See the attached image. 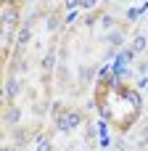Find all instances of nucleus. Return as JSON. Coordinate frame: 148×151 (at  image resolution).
I'll return each mask as SVG.
<instances>
[{
  "label": "nucleus",
  "instance_id": "20e7f679",
  "mask_svg": "<svg viewBox=\"0 0 148 151\" xmlns=\"http://www.w3.org/2000/svg\"><path fill=\"white\" fill-rule=\"evenodd\" d=\"M122 40H124V37H122V32H119V29L109 32V42H111V45H122Z\"/></svg>",
  "mask_w": 148,
  "mask_h": 151
},
{
  "label": "nucleus",
  "instance_id": "0eeeda50",
  "mask_svg": "<svg viewBox=\"0 0 148 151\" xmlns=\"http://www.w3.org/2000/svg\"><path fill=\"white\" fill-rule=\"evenodd\" d=\"M13 141H16V143H26V133L16 127V130H13Z\"/></svg>",
  "mask_w": 148,
  "mask_h": 151
},
{
  "label": "nucleus",
  "instance_id": "f257e3e1",
  "mask_svg": "<svg viewBox=\"0 0 148 151\" xmlns=\"http://www.w3.org/2000/svg\"><path fill=\"white\" fill-rule=\"evenodd\" d=\"M79 122H82V114H77V111H66L64 117L56 119V127H58V130H71V127H77Z\"/></svg>",
  "mask_w": 148,
  "mask_h": 151
},
{
  "label": "nucleus",
  "instance_id": "423d86ee",
  "mask_svg": "<svg viewBox=\"0 0 148 151\" xmlns=\"http://www.w3.org/2000/svg\"><path fill=\"white\" fill-rule=\"evenodd\" d=\"M29 35H32V32H29V27H24V29H21V32H19V48H21V45H26V42H29Z\"/></svg>",
  "mask_w": 148,
  "mask_h": 151
},
{
  "label": "nucleus",
  "instance_id": "6e6552de",
  "mask_svg": "<svg viewBox=\"0 0 148 151\" xmlns=\"http://www.w3.org/2000/svg\"><path fill=\"white\" fill-rule=\"evenodd\" d=\"M146 48V37H135V45H132V50L138 53V50H143Z\"/></svg>",
  "mask_w": 148,
  "mask_h": 151
},
{
  "label": "nucleus",
  "instance_id": "1a4fd4ad",
  "mask_svg": "<svg viewBox=\"0 0 148 151\" xmlns=\"http://www.w3.org/2000/svg\"><path fill=\"white\" fill-rule=\"evenodd\" d=\"M5 90H8V96H16V90H19V82H16V80H8V88H5Z\"/></svg>",
  "mask_w": 148,
  "mask_h": 151
},
{
  "label": "nucleus",
  "instance_id": "9d476101",
  "mask_svg": "<svg viewBox=\"0 0 148 151\" xmlns=\"http://www.w3.org/2000/svg\"><path fill=\"white\" fill-rule=\"evenodd\" d=\"M127 98H130V101H132V104H135V106H138V104H140V98H138V93H135V90H127Z\"/></svg>",
  "mask_w": 148,
  "mask_h": 151
},
{
  "label": "nucleus",
  "instance_id": "f03ea898",
  "mask_svg": "<svg viewBox=\"0 0 148 151\" xmlns=\"http://www.w3.org/2000/svg\"><path fill=\"white\" fill-rule=\"evenodd\" d=\"M16 19H19V13H16V11H11V8H8V11H3V24H5V27L16 24Z\"/></svg>",
  "mask_w": 148,
  "mask_h": 151
},
{
  "label": "nucleus",
  "instance_id": "7ed1b4c3",
  "mask_svg": "<svg viewBox=\"0 0 148 151\" xmlns=\"http://www.w3.org/2000/svg\"><path fill=\"white\" fill-rule=\"evenodd\" d=\"M53 61H56V53L50 50V53H48V56L42 58V72H45V74H48V72L53 69Z\"/></svg>",
  "mask_w": 148,
  "mask_h": 151
},
{
  "label": "nucleus",
  "instance_id": "ddd939ff",
  "mask_svg": "<svg viewBox=\"0 0 148 151\" xmlns=\"http://www.w3.org/2000/svg\"><path fill=\"white\" fill-rule=\"evenodd\" d=\"M82 5H85V8H93V5H95V0H82Z\"/></svg>",
  "mask_w": 148,
  "mask_h": 151
},
{
  "label": "nucleus",
  "instance_id": "4468645a",
  "mask_svg": "<svg viewBox=\"0 0 148 151\" xmlns=\"http://www.w3.org/2000/svg\"><path fill=\"white\" fill-rule=\"evenodd\" d=\"M79 3H82V0H66V5H69V8H74V5H79Z\"/></svg>",
  "mask_w": 148,
  "mask_h": 151
},
{
  "label": "nucleus",
  "instance_id": "9b49d317",
  "mask_svg": "<svg viewBox=\"0 0 148 151\" xmlns=\"http://www.w3.org/2000/svg\"><path fill=\"white\" fill-rule=\"evenodd\" d=\"M56 27H58V19L50 16V19H48V29H56Z\"/></svg>",
  "mask_w": 148,
  "mask_h": 151
},
{
  "label": "nucleus",
  "instance_id": "2eb2a0df",
  "mask_svg": "<svg viewBox=\"0 0 148 151\" xmlns=\"http://www.w3.org/2000/svg\"><path fill=\"white\" fill-rule=\"evenodd\" d=\"M5 3H8V0H5Z\"/></svg>",
  "mask_w": 148,
  "mask_h": 151
},
{
  "label": "nucleus",
  "instance_id": "f8f14e48",
  "mask_svg": "<svg viewBox=\"0 0 148 151\" xmlns=\"http://www.w3.org/2000/svg\"><path fill=\"white\" fill-rule=\"evenodd\" d=\"M82 77H85V80H90V77H93V69H90V66H87V69H82Z\"/></svg>",
  "mask_w": 148,
  "mask_h": 151
},
{
  "label": "nucleus",
  "instance_id": "39448f33",
  "mask_svg": "<svg viewBox=\"0 0 148 151\" xmlns=\"http://www.w3.org/2000/svg\"><path fill=\"white\" fill-rule=\"evenodd\" d=\"M5 122H8V125H16V122H19V109H8V111H5Z\"/></svg>",
  "mask_w": 148,
  "mask_h": 151
}]
</instances>
